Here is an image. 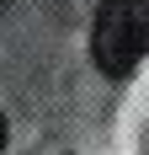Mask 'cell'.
<instances>
[{
  "instance_id": "cell-1",
  "label": "cell",
  "mask_w": 149,
  "mask_h": 155,
  "mask_svg": "<svg viewBox=\"0 0 149 155\" xmlns=\"http://www.w3.org/2000/svg\"><path fill=\"white\" fill-rule=\"evenodd\" d=\"M149 54V0H101L90 21V59L112 80L133 75Z\"/></svg>"
},
{
  "instance_id": "cell-2",
  "label": "cell",
  "mask_w": 149,
  "mask_h": 155,
  "mask_svg": "<svg viewBox=\"0 0 149 155\" xmlns=\"http://www.w3.org/2000/svg\"><path fill=\"white\" fill-rule=\"evenodd\" d=\"M5 134H11V128H5V112H0V155H5Z\"/></svg>"
}]
</instances>
